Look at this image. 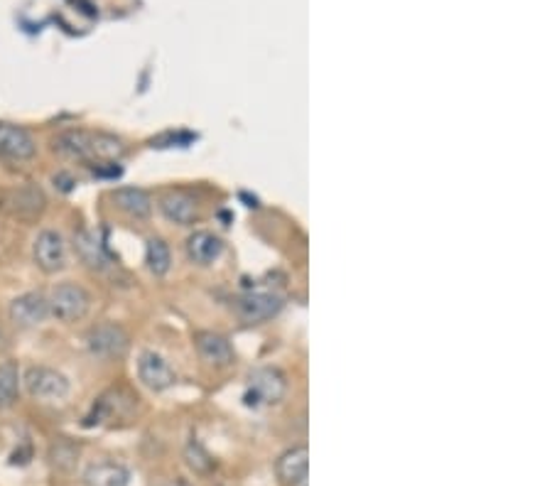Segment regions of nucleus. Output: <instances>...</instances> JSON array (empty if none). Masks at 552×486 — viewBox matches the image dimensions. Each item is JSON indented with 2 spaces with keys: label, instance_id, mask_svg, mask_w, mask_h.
Segmentation results:
<instances>
[{
  "label": "nucleus",
  "instance_id": "nucleus-13",
  "mask_svg": "<svg viewBox=\"0 0 552 486\" xmlns=\"http://www.w3.org/2000/svg\"><path fill=\"white\" fill-rule=\"evenodd\" d=\"M113 204L121 209L123 214L133 216V219H145L153 212V199L145 189L140 187H121L111 194Z\"/></svg>",
  "mask_w": 552,
  "mask_h": 486
},
{
  "label": "nucleus",
  "instance_id": "nucleus-16",
  "mask_svg": "<svg viewBox=\"0 0 552 486\" xmlns=\"http://www.w3.org/2000/svg\"><path fill=\"white\" fill-rule=\"evenodd\" d=\"M128 472L126 467L116 462H99L91 464L84 472L86 486H128Z\"/></svg>",
  "mask_w": 552,
  "mask_h": 486
},
{
  "label": "nucleus",
  "instance_id": "nucleus-18",
  "mask_svg": "<svg viewBox=\"0 0 552 486\" xmlns=\"http://www.w3.org/2000/svg\"><path fill=\"white\" fill-rule=\"evenodd\" d=\"M20 393V369L13 361L0 364V408H10L18 401Z\"/></svg>",
  "mask_w": 552,
  "mask_h": 486
},
{
  "label": "nucleus",
  "instance_id": "nucleus-9",
  "mask_svg": "<svg viewBox=\"0 0 552 486\" xmlns=\"http://www.w3.org/2000/svg\"><path fill=\"white\" fill-rule=\"evenodd\" d=\"M0 153L10 160L35 158V138L15 123H0Z\"/></svg>",
  "mask_w": 552,
  "mask_h": 486
},
{
  "label": "nucleus",
  "instance_id": "nucleus-11",
  "mask_svg": "<svg viewBox=\"0 0 552 486\" xmlns=\"http://www.w3.org/2000/svg\"><path fill=\"white\" fill-rule=\"evenodd\" d=\"M54 150L64 158L94 162V133L89 131H64L54 138Z\"/></svg>",
  "mask_w": 552,
  "mask_h": 486
},
{
  "label": "nucleus",
  "instance_id": "nucleus-3",
  "mask_svg": "<svg viewBox=\"0 0 552 486\" xmlns=\"http://www.w3.org/2000/svg\"><path fill=\"white\" fill-rule=\"evenodd\" d=\"M128 344H131V339H128L126 329L121 324L111 322L99 324L86 337V347H89L91 354L99 356V359H118V356L126 354Z\"/></svg>",
  "mask_w": 552,
  "mask_h": 486
},
{
  "label": "nucleus",
  "instance_id": "nucleus-2",
  "mask_svg": "<svg viewBox=\"0 0 552 486\" xmlns=\"http://www.w3.org/2000/svg\"><path fill=\"white\" fill-rule=\"evenodd\" d=\"M285 391H288V381H285L283 371L278 369H256L251 374V383L246 391V405L261 408V405H273L283 401Z\"/></svg>",
  "mask_w": 552,
  "mask_h": 486
},
{
  "label": "nucleus",
  "instance_id": "nucleus-21",
  "mask_svg": "<svg viewBox=\"0 0 552 486\" xmlns=\"http://www.w3.org/2000/svg\"><path fill=\"white\" fill-rule=\"evenodd\" d=\"M170 486H189L187 482H184V479H177V482H172Z\"/></svg>",
  "mask_w": 552,
  "mask_h": 486
},
{
  "label": "nucleus",
  "instance_id": "nucleus-1",
  "mask_svg": "<svg viewBox=\"0 0 552 486\" xmlns=\"http://www.w3.org/2000/svg\"><path fill=\"white\" fill-rule=\"evenodd\" d=\"M47 305H50L52 317H57L59 322L72 324L86 317L91 307V295L77 283H62L47 297Z\"/></svg>",
  "mask_w": 552,
  "mask_h": 486
},
{
  "label": "nucleus",
  "instance_id": "nucleus-17",
  "mask_svg": "<svg viewBox=\"0 0 552 486\" xmlns=\"http://www.w3.org/2000/svg\"><path fill=\"white\" fill-rule=\"evenodd\" d=\"M74 251H77V256L89 268L101 270L106 266V258H104V251H101V243L94 234H91V231L81 229L79 234L74 236Z\"/></svg>",
  "mask_w": 552,
  "mask_h": 486
},
{
  "label": "nucleus",
  "instance_id": "nucleus-6",
  "mask_svg": "<svg viewBox=\"0 0 552 486\" xmlns=\"http://www.w3.org/2000/svg\"><path fill=\"white\" fill-rule=\"evenodd\" d=\"M32 253H35V263L45 273H59L67 263V243H64L62 234L52 229H45L37 236Z\"/></svg>",
  "mask_w": 552,
  "mask_h": 486
},
{
  "label": "nucleus",
  "instance_id": "nucleus-4",
  "mask_svg": "<svg viewBox=\"0 0 552 486\" xmlns=\"http://www.w3.org/2000/svg\"><path fill=\"white\" fill-rule=\"evenodd\" d=\"M25 388L32 398L59 401V398H64L69 393V381L67 376L50 369V366H32L25 374Z\"/></svg>",
  "mask_w": 552,
  "mask_h": 486
},
{
  "label": "nucleus",
  "instance_id": "nucleus-14",
  "mask_svg": "<svg viewBox=\"0 0 552 486\" xmlns=\"http://www.w3.org/2000/svg\"><path fill=\"white\" fill-rule=\"evenodd\" d=\"M221 253H224V241H221L219 236L209 234V231H197V234L189 236L187 241L189 261L199 263V266H211Z\"/></svg>",
  "mask_w": 552,
  "mask_h": 486
},
{
  "label": "nucleus",
  "instance_id": "nucleus-8",
  "mask_svg": "<svg viewBox=\"0 0 552 486\" xmlns=\"http://www.w3.org/2000/svg\"><path fill=\"white\" fill-rule=\"evenodd\" d=\"M283 310V300L278 295L270 293H248L243 297H238L236 302V312L243 322H263L275 317L278 312Z\"/></svg>",
  "mask_w": 552,
  "mask_h": 486
},
{
  "label": "nucleus",
  "instance_id": "nucleus-7",
  "mask_svg": "<svg viewBox=\"0 0 552 486\" xmlns=\"http://www.w3.org/2000/svg\"><path fill=\"white\" fill-rule=\"evenodd\" d=\"M138 376L150 391H165V388H170L177 381V374L172 371V366L160 354H155V351H143L140 354Z\"/></svg>",
  "mask_w": 552,
  "mask_h": 486
},
{
  "label": "nucleus",
  "instance_id": "nucleus-12",
  "mask_svg": "<svg viewBox=\"0 0 552 486\" xmlns=\"http://www.w3.org/2000/svg\"><path fill=\"white\" fill-rule=\"evenodd\" d=\"M160 212L172 224L187 226L197 219V199L189 197L187 192H167L160 199Z\"/></svg>",
  "mask_w": 552,
  "mask_h": 486
},
{
  "label": "nucleus",
  "instance_id": "nucleus-5",
  "mask_svg": "<svg viewBox=\"0 0 552 486\" xmlns=\"http://www.w3.org/2000/svg\"><path fill=\"white\" fill-rule=\"evenodd\" d=\"M8 315L15 327L32 329L50 317V305H47V297L42 293H25L10 302Z\"/></svg>",
  "mask_w": 552,
  "mask_h": 486
},
{
  "label": "nucleus",
  "instance_id": "nucleus-10",
  "mask_svg": "<svg viewBox=\"0 0 552 486\" xmlns=\"http://www.w3.org/2000/svg\"><path fill=\"white\" fill-rule=\"evenodd\" d=\"M307 467H310V452L305 445L292 447L278 459V477L285 486H307Z\"/></svg>",
  "mask_w": 552,
  "mask_h": 486
},
{
  "label": "nucleus",
  "instance_id": "nucleus-20",
  "mask_svg": "<svg viewBox=\"0 0 552 486\" xmlns=\"http://www.w3.org/2000/svg\"><path fill=\"white\" fill-rule=\"evenodd\" d=\"M187 462L194 472H209L211 469V457L204 452V447L199 442H192L187 447Z\"/></svg>",
  "mask_w": 552,
  "mask_h": 486
},
{
  "label": "nucleus",
  "instance_id": "nucleus-19",
  "mask_svg": "<svg viewBox=\"0 0 552 486\" xmlns=\"http://www.w3.org/2000/svg\"><path fill=\"white\" fill-rule=\"evenodd\" d=\"M145 263H148L150 273L162 278V275H165L172 266V256H170V248H167V243L162 239H150L148 248H145Z\"/></svg>",
  "mask_w": 552,
  "mask_h": 486
},
{
  "label": "nucleus",
  "instance_id": "nucleus-15",
  "mask_svg": "<svg viewBox=\"0 0 552 486\" xmlns=\"http://www.w3.org/2000/svg\"><path fill=\"white\" fill-rule=\"evenodd\" d=\"M197 349L199 354H202V359L214 366H226L234 361V349H231L229 339L221 337V334H214V332L197 334Z\"/></svg>",
  "mask_w": 552,
  "mask_h": 486
}]
</instances>
